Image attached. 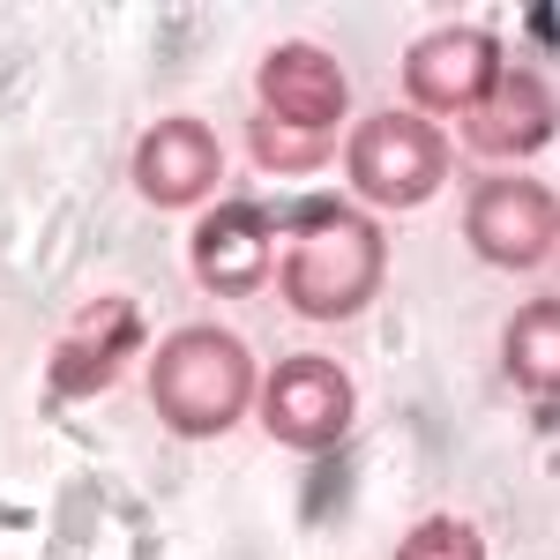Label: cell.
<instances>
[{"instance_id":"6da1fadb","label":"cell","mask_w":560,"mask_h":560,"mask_svg":"<svg viewBox=\"0 0 560 560\" xmlns=\"http://www.w3.org/2000/svg\"><path fill=\"white\" fill-rule=\"evenodd\" d=\"M388 277V240L382 224L351 202H306L292 217V240L277 255V284H284V306L300 322H351L366 314L374 292Z\"/></svg>"},{"instance_id":"7a4b0ae2","label":"cell","mask_w":560,"mask_h":560,"mask_svg":"<svg viewBox=\"0 0 560 560\" xmlns=\"http://www.w3.org/2000/svg\"><path fill=\"white\" fill-rule=\"evenodd\" d=\"M150 404L179 441H217L255 404V359L224 329H179L150 359Z\"/></svg>"},{"instance_id":"3957f363","label":"cell","mask_w":560,"mask_h":560,"mask_svg":"<svg viewBox=\"0 0 560 560\" xmlns=\"http://www.w3.org/2000/svg\"><path fill=\"white\" fill-rule=\"evenodd\" d=\"M345 173L366 202L419 210L433 187L448 179V135L433 128V120H419V113H374L345 142Z\"/></svg>"},{"instance_id":"277c9868","label":"cell","mask_w":560,"mask_h":560,"mask_svg":"<svg viewBox=\"0 0 560 560\" xmlns=\"http://www.w3.org/2000/svg\"><path fill=\"white\" fill-rule=\"evenodd\" d=\"M261 396V427L277 448H292V456H322V448H337L351 433V411H359V396H351V374L337 359H322V351H292V359H277L269 366V382L255 388Z\"/></svg>"},{"instance_id":"5b68a950","label":"cell","mask_w":560,"mask_h":560,"mask_svg":"<svg viewBox=\"0 0 560 560\" xmlns=\"http://www.w3.org/2000/svg\"><path fill=\"white\" fill-rule=\"evenodd\" d=\"M464 240H471L478 261L493 269H538L560 240V202L553 187L538 179H478L471 187V210H464Z\"/></svg>"},{"instance_id":"8992f818","label":"cell","mask_w":560,"mask_h":560,"mask_svg":"<svg viewBox=\"0 0 560 560\" xmlns=\"http://www.w3.org/2000/svg\"><path fill=\"white\" fill-rule=\"evenodd\" d=\"M501 75V45L493 31H471V23H448V31H427V38L404 52V90L427 113H471L478 97Z\"/></svg>"},{"instance_id":"52a82bcc","label":"cell","mask_w":560,"mask_h":560,"mask_svg":"<svg viewBox=\"0 0 560 560\" xmlns=\"http://www.w3.org/2000/svg\"><path fill=\"white\" fill-rule=\"evenodd\" d=\"M255 90H261V120H277L292 135H329L351 105L345 68L322 45H277L255 68Z\"/></svg>"},{"instance_id":"ba28073f","label":"cell","mask_w":560,"mask_h":560,"mask_svg":"<svg viewBox=\"0 0 560 560\" xmlns=\"http://www.w3.org/2000/svg\"><path fill=\"white\" fill-rule=\"evenodd\" d=\"M224 179V150H217L210 120H158L135 142V195L158 210H195L202 195H217Z\"/></svg>"},{"instance_id":"9c48e42d","label":"cell","mask_w":560,"mask_h":560,"mask_svg":"<svg viewBox=\"0 0 560 560\" xmlns=\"http://www.w3.org/2000/svg\"><path fill=\"white\" fill-rule=\"evenodd\" d=\"M135 345H142L135 300H90L60 329V345H52V396H97V388H113Z\"/></svg>"},{"instance_id":"30bf717a","label":"cell","mask_w":560,"mask_h":560,"mask_svg":"<svg viewBox=\"0 0 560 560\" xmlns=\"http://www.w3.org/2000/svg\"><path fill=\"white\" fill-rule=\"evenodd\" d=\"M277 269V247H269V210L255 202H217L195 232V277L217 300H255Z\"/></svg>"},{"instance_id":"8fae6325","label":"cell","mask_w":560,"mask_h":560,"mask_svg":"<svg viewBox=\"0 0 560 560\" xmlns=\"http://www.w3.org/2000/svg\"><path fill=\"white\" fill-rule=\"evenodd\" d=\"M464 142L486 158H523V150H546L553 142V90L538 83L530 68H501L493 90L464 113Z\"/></svg>"},{"instance_id":"7c38bea8","label":"cell","mask_w":560,"mask_h":560,"mask_svg":"<svg viewBox=\"0 0 560 560\" xmlns=\"http://www.w3.org/2000/svg\"><path fill=\"white\" fill-rule=\"evenodd\" d=\"M509 382L530 388V396H546V388L560 382V300H530L509 322Z\"/></svg>"},{"instance_id":"4fadbf2b","label":"cell","mask_w":560,"mask_h":560,"mask_svg":"<svg viewBox=\"0 0 560 560\" xmlns=\"http://www.w3.org/2000/svg\"><path fill=\"white\" fill-rule=\"evenodd\" d=\"M247 150H255L261 173H314V165H329V135H292L277 128V120H247Z\"/></svg>"},{"instance_id":"5bb4252c","label":"cell","mask_w":560,"mask_h":560,"mask_svg":"<svg viewBox=\"0 0 560 560\" xmlns=\"http://www.w3.org/2000/svg\"><path fill=\"white\" fill-rule=\"evenodd\" d=\"M396 560H486V538H478L464 516H427L396 546Z\"/></svg>"}]
</instances>
